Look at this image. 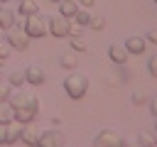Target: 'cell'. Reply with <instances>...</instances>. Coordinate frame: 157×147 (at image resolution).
I'll return each instance as SVG.
<instances>
[{"label": "cell", "mask_w": 157, "mask_h": 147, "mask_svg": "<svg viewBox=\"0 0 157 147\" xmlns=\"http://www.w3.org/2000/svg\"><path fill=\"white\" fill-rule=\"evenodd\" d=\"M64 91H66V96L74 98V100L83 98L86 91H88V76H86V74H78V71L69 74V76L64 78Z\"/></svg>", "instance_id": "obj_1"}, {"label": "cell", "mask_w": 157, "mask_h": 147, "mask_svg": "<svg viewBox=\"0 0 157 147\" xmlns=\"http://www.w3.org/2000/svg\"><path fill=\"white\" fill-rule=\"evenodd\" d=\"M22 29L27 32L29 39H42L44 34H49V17L42 15V12H34V15H29L25 20V27Z\"/></svg>", "instance_id": "obj_2"}, {"label": "cell", "mask_w": 157, "mask_h": 147, "mask_svg": "<svg viewBox=\"0 0 157 147\" xmlns=\"http://www.w3.org/2000/svg\"><path fill=\"white\" fill-rule=\"evenodd\" d=\"M66 145V137L61 130L56 127H49L44 132H39V140H37V147H64Z\"/></svg>", "instance_id": "obj_3"}, {"label": "cell", "mask_w": 157, "mask_h": 147, "mask_svg": "<svg viewBox=\"0 0 157 147\" xmlns=\"http://www.w3.org/2000/svg\"><path fill=\"white\" fill-rule=\"evenodd\" d=\"M93 147H120V135L110 127H103L93 137Z\"/></svg>", "instance_id": "obj_4"}, {"label": "cell", "mask_w": 157, "mask_h": 147, "mask_svg": "<svg viewBox=\"0 0 157 147\" xmlns=\"http://www.w3.org/2000/svg\"><path fill=\"white\" fill-rule=\"evenodd\" d=\"M5 39H7V44H10L12 49H20V51L29 47V37H27V32L20 29V27H10L7 34H5Z\"/></svg>", "instance_id": "obj_5"}, {"label": "cell", "mask_w": 157, "mask_h": 147, "mask_svg": "<svg viewBox=\"0 0 157 147\" xmlns=\"http://www.w3.org/2000/svg\"><path fill=\"white\" fill-rule=\"evenodd\" d=\"M49 34H54V37H69L71 34V20L61 17V15L49 17Z\"/></svg>", "instance_id": "obj_6"}, {"label": "cell", "mask_w": 157, "mask_h": 147, "mask_svg": "<svg viewBox=\"0 0 157 147\" xmlns=\"http://www.w3.org/2000/svg\"><path fill=\"white\" fill-rule=\"evenodd\" d=\"M37 113H39V103L37 105H25V108H12V120L25 125V123H32Z\"/></svg>", "instance_id": "obj_7"}, {"label": "cell", "mask_w": 157, "mask_h": 147, "mask_svg": "<svg viewBox=\"0 0 157 147\" xmlns=\"http://www.w3.org/2000/svg\"><path fill=\"white\" fill-rule=\"evenodd\" d=\"M25 81H27V83H32V86H42V83L47 81V71H44L42 66L32 64V66H27V69H25Z\"/></svg>", "instance_id": "obj_8"}, {"label": "cell", "mask_w": 157, "mask_h": 147, "mask_svg": "<svg viewBox=\"0 0 157 147\" xmlns=\"http://www.w3.org/2000/svg\"><path fill=\"white\" fill-rule=\"evenodd\" d=\"M7 103H10V108H25V105H37L39 100L32 96V93H10V98H7Z\"/></svg>", "instance_id": "obj_9"}, {"label": "cell", "mask_w": 157, "mask_h": 147, "mask_svg": "<svg viewBox=\"0 0 157 147\" xmlns=\"http://www.w3.org/2000/svg\"><path fill=\"white\" fill-rule=\"evenodd\" d=\"M22 135V123L17 120H7L5 123V145H15Z\"/></svg>", "instance_id": "obj_10"}, {"label": "cell", "mask_w": 157, "mask_h": 147, "mask_svg": "<svg viewBox=\"0 0 157 147\" xmlns=\"http://www.w3.org/2000/svg\"><path fill=\"white\" fill-rule=\"evenodd\" d=\"M125 49H128V54H142L145 51V47H147V39L145 37H140V34H132V37H128L125 39V44H123Z\"/></svg>", "instance_id": "obj_11"}, {"label": "cell", "mask_w": 157, "mask_h": 147, "mask_svg": "<svg viewBox=\"0 0 157 147\" xmlns=\"http://www.w3.org/2000/svg\"><path fill=\"white\" fill-rule=\"evenodd\" d=\"M20 140H22L27 147H37V140H39V130H37L32 123H25V125H22V135H20Z\"/></svg>", "instance_id": "obj_12"}, {"label": "cell", "mask_w": 157, "mask_h": 147, "mask_svg": "<svg viewBox=\"0 0 157 147\" xmlns=\"http://www.w3.org/2000/svg\"><path fill=\"white\" fill-rule=\"evenodd\" d=\"M108 56H110L113 64L123 66V64L128 61V49H125L123 44H110V47H108Z\"/></svg>", "instance_id": "obj_13"}, {"label": "cell", "mask_w": 157, "mask_h": 147, "mask_svg": "<svg viewBox=\"0 0 157 147\" xmlns=\"http://www.w3.org/2000/svg\"><path fill=\"white\" fill-rule=\"evenodd\" d=\"M17 17V12H12L10 7H0V29H10V27H15V20Z\"/></svg>", "instance_id": "obj_14"}, {"label": "cell", "mask_w": 157, "mask_h": 147, "mask_svg": "<svg viewBox=\"0 0 157 147\" xmlns=\"http://www.w3.org/2000/svg\"><path fill=\"white\" fill-rule=\"evenodd\" d=\"M76 10H78V2L76 0H59V15L61 17H74L76 15Z\"/></svg>", "instance_id": "obj_15"}, {"label": "cell", "mask_w": 157, "mask_h": 147, "mask_svg": "<svg viewBox=\"0 0 157 147\" xmlns=\"http://www.w3.org/2000/svg\"><path fill=\"white\" fill-rule=\"evenodd\" d=\"M34 12H39V2H37V0H20L17 15H25V17H29V15H34Z\"/></svg>", "instance_id": "obj_16"}, {"label": "cell", "mask_w": 157, "mask_h": 147, "mask_svg": "<svg viewBox=\"0 0 157 147\" xmlns=\"http://www.w3.org/2000/svg\"><path fill=\"white\" fill-rule=\"evenodd\" d=\"M59 64H61L64 69H76V66H78V56H76V51H64V54L59 56Z\"/></svg>", "instance_id": "obj_17"}, {"label": "cell", "mask_w": 157, "mask_h": 147, "mask_svg": "<svg viewBox=\"0 0 157 147\" xmlns=\"http://www.w3.org/2000/svg\"><path fill=\"white\" fill-rule=\"evenodd\" d=\"M71 20H76V24H78V27H86V24L91 22V12H88V7H78V10H76V15H74Z\"/></svg>", "instance_id": "obj_18"}, {"label": "cell", "mask_w": 157, "mask_h": 147, "mask_svg": "<svg viewBox=\"0 0 157 147\" xmlns=\"http://www.w3.org/2000/svg\"><path fill=\"white\" fill-rule=\"evenodd\" d=\"M71 49L74 51H88V42L83 34H71Z\"/></svg>", "instance_id": "obj_19"}, {"label": "cell", "mask_w": 157, "mask_h": 147, "mask_svg": "<svg viewBox=\"0 0 157 147\" xmlns=\"http://www.w3.org/2000/svg\"><path fill=\"white\" fill-rule=\"evenodd\" d=\"M7 83H10L12 88H20L22 83H27V81H25V71H12L10 78H7Z\"/></svg>", "instance_id": "obj_20"}, {"label": "cell", "mask_w": 157, "mask_h": 147, "mask_svg": "<svg viewBox=\"0 0 157 147\" xmlns=\"http://www.w3.org/2000/svg\"><path fill=\"white\" fill-rule=\"evenodd\" d=\"M7 120H12V108L7 100H0V123H7Z\"/></svg>", "instance_id": "obj_21"}, {"label": "cell", "mask_w": 157, "mask_h": 147, "mask_svg": "<svg viewBox=\"0 0 157 147\" xmlns=\"http://www.w3.org/2000/svg\"><path fill=\"white\" fill-rule=\"evenodd\" d=\"M120 147H142V145H140L137 135H125V137H120Z\"/></svg>", "instance_id": "obj_22"}, {"label": "cell", "mask_w": 157, "mask_h": 147, "mask_svg": "<svg viewBox=\"0 0 157 147\" xmlns=\"http://www.w3.org/2000/svg\"><path fill=\"white\" fill-rule=\"evenodd\" d=\"M137 140H140V145H142V147H152V145H157V140L152 137V132H140V135H137Z\"/></svg>", "instance_id": "obj_23"}, {"label": "cell", "mask_w": 157, "mask_h": 147, "mask_svg": "<svg viewBox=\"0 0 157 147\" xmlns=\"http://www.w3.org/2000/svg\"><path fill=\"white\" fill-rule=\"evenodd\" d=\"M88 27H93L96 32H98V29H103V27H105V17H103V15H96V17H91Z\"/></svg>", "instance_id": "obj_24"}, {"label": "cell", "mask_w": 157, "mask_h": 147, "mask_svg": "<svg viewBox=\"0 0 157 147\" xmlns=\"http://www.w3.org/2000/svg\"><path fill=\"white\" fill-rule=\"evenodd\" d=\"M130 103H132V105H145V103H147V96H145L142 91H135V93L130 96Z\"/></svg>", "instance_id": "obj_25"}, {"label": "cell", "mask_w": 157, "mask_h": 147, "mask_svg": "<svg viewBox=\"0 0 157 147\" xmlns=\"http://www.w3.org/2000/svg\"><path fill=\"white\" fill-rule=\"evenodd\" d=\"M10 93H12V86H10L7 81H0V100H7Z\"/></svg>", "instance_id": "obj_26"}, {"label": "cell", "mask_w": 157, "mask_h": 147, "mask_svg": "<svg viewBox=\"0 0 157 147\" xmlns=\"http://www.w3.org/2000/svg\"><path fill=\"white\" fill-rule=\"evenodd\" d=\"M10 51H12V47L7 44V39H0V59H7Z\"/></svg>", "instance_id": "obj_27"}, {"label": "cell", "mask_w": 157, "mask_h": 147, "mask_svg": "<svg viewBox=\"0 0 157 147\" xmlns=\"http://www.w3.org/2000/svg\"><path fill=\"white\" fill-rule=\"evenodd\" d=\"M147 69H150V74H152V76L157 78V54H155V56L150 59V64H147Z\"/></svg>", "instance_id": "obj_28"}, {"label": "cell", "mask_w": 157, "mask_h": 147, "mask_svg": "<svg viewBox=\"0 0 157 147\" xmlns=\"http://www.w3.org/2000/svg\"><path fill=\"white\" fill-rule=\"evenodd\" d=\"M130 78V69H125V64L120 66V81H128Z\"/></svg>", "instance_id": "obj_29"}, {"label": "cell", "mask_w": 157, "mask_h": 147, "mask_svg": "<svg viewBox=\"0 0 157 147\" xmlns=\"http://www.w3.org/2000/svg\"><path fill=\"white\" fill-rule=\"evenodd\" d=\"M145 39H147V42H152V44H157V29H150Z\"/></svg>", "instance_id": "obj_30"}, {"label": "cell", "mask_w": 157, "mask_h": 147, "mask_svg": "<svg viewBox=\"0 0 157 147\" xmlns=\"http://www.w3.org/2000/svg\"><path fill=\"white\" fill-rule=\"evenodd\" d=\"M76 2H78V5H81V7H91V5H93V2H96V0H76Z\"/></svg>", "instance_id": "obj_31"}, {"label": "cell", "mask_w": 157, "mask_h": 147, "mask_svg": "<svg viewBox=\"0 0 157 147\" xmlns=\"http://www.w3.org/2000/svg\"><path fill=\"white\" fill-rule=\"evenodd\" d=\"M0 145H5V123H0Z\"/></svg>", "instance_id": "obj_32"}, {"label": "cell", "mask_w": 157, "mask_h": 147, "mask_svg": "<svg viewBox=\"0 0 157 147\" xmlns=\"http://www.w3.org/2000/svg\"><path fill=\"white\" fill-rule=\"evenodd\" d=\"M150 108H152V113H155V118H157V96L150 100Z\"/></svg>", "instance_id": "obj_33"}, {"label": "cell", "mask_w": 157, "mask_h": 147, "mask_svg": "<svg viewBox=\"0 0 157 147\" xmlns=\"http://www.w3.org/2000/svg\"><path fill=\"white\" fill-rule=\"evenodd\" d=\"M155 130H157V118H155Z\"/></svg>", "instance_id": "obj_34"}, {"label": "cell", "mask_w": 157, "mask_h": 147, "mask_svg": "<svg viewBox=\"0 0 157 147\" xmlns=\"http://www.w3.org/2000/svg\"><path fill=\"white\" fill-rule=\"evenodd\" d=\"M52 2H59V0H52Z\"/></svg>", "instance_id": "obj_35"}, {"label": "cell", "mask_w": 157, "mask_h": 147, "mask_svg": "<svg viewBox=\"0 0 157 147\" xmlns=\"http://www.w3.org/2000/svg\"><path fill=\"white\" fill-rule=\"evenodd\" d=\"M2 2H7V0H2Z\"/></svg>", "instance_id": "obj_36"}, {"label": "cell", "mask_w": 157, "mask_h": 147, "mask_svg": "<svg viewBox=\"0 0 157 147\" xmlns=\"http://www.w3.org/2000/svg\"><path fill=\"white\" fill-rule=\"evenodd\" d=\"M152 147H157V145H152Z\"/></svg>", "instance_id": "obj_37"}, {"label": "cell", "mask_w": 157, "mask_h": 147, "mask_svg": "<svg viewBox=\"0 0 157 147\" xmlns=\"http://www.w3.org/2000/svg\"><path fill=\"white\" fill-rule=\"evenodd\" d=\"M155 2H157V0H155Z\"/></svg>", "instance_id": "obj_38"}]
</instances>
